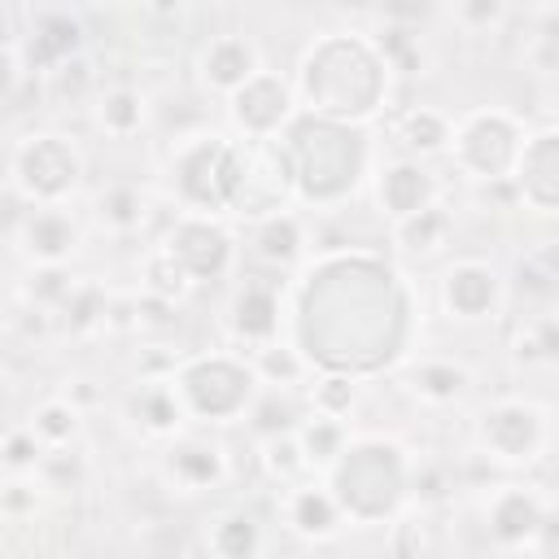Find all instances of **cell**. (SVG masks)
Wrapping results in <instances>:
<instances>
[{"label": "cell", "mask_w": 559, "mask_h": 559, "mask_svg": "<svg viewBox=\"0 0 559 559\" xmlns=\"http://www.w3.org/2000/svg\"><path fill=\"white\" fill-rule=\"evenodd\" d=\"M297 140V166L310 197H332L354 183L358 170V135L336 131L328 122H301L293 131Z\"/></svg>", "instance_id": "6da1fadb"}, {"label": "cell", "mask_w": 559, "mask_h": 559, "mask_svg": "<svg viewBox=\"0 0 559 559\" xmlns=\"http://www.w3.org/2000/svg\"><path fill=\"white\" fill-rule=\"evenodd\" d=\"M336 485H341L345 507H354L358 515H380V511L393 507L397 485H402V472H397L393 450H384V445H362V450H354V454L341 463Z\"/></svg>", "instance_id": "7a4b0ae2"}, {"label": "cell", "mask_w": 559, "mask_h": 559, "mask_svg": "<svg viewBox=\"0 0 559 559\" xmlns=\"http://www.w3.org/2000/svg\"><path fill=\"white\" fill-rule=\"evenodd\" d=\"M22 179H26L31 192H44V197L61 192V188L74 179V157H70V148L57 144V140L31 144V148L22 153Z\"/></svg>", "instance_id": "3957f363"}, {"label": "cell", "mask_w": 559, "mask_h": 559, "mask_svg": "<svg viewBox=\"0 0 559 559\" xmlns=\"http://www.w3.org/2000/svg\"><path fill=\"white\" fill-rule=\"evenodd\" d=\"M188 389H192V397H197V406L201 411H210V415H223V411H236L240 406V397H245V376L236 371V367H227V362H205V367H197L192 376H188Z\"/></svg>", "instance_id": "277c9868"}, {"label": "cell", "mask_w": 559, "mask_h": 559, "mask_svg": "<svg viewBox=\"0 0 559 559\" xmlns=\"http://www.w3.org/2000/svg\"><path fill=\"white\" fill-rule=\"evenodd\" d=\"M463 148H467V162H472V166H480L485 175L502 170V166L511 162V153H515V144H511V131H507L498 118H480V122L467 131Z\"/></svg>", "instance_id": "5b68a950"}, {"label": "cell", "mask_w": 559, "mask_h": 559, "mask_svg": "<svg viewBox=\"0 0 559 559\" xmlns=\"http://www.w3.org/2000/svg\"><path fill=\"white\" fill-rule=\"evenodd\" d=\"M170 253H175V258H179L188 271L210 275V271H218V266H223V258H227V240H223L218 231H210V227L192 223V227H183V231L175 236Z\"/></svg>", "instance_id": "8992f818"}, {"label": "cell", "mask_w": 559, "mask_h": 559, "mask_svg": "<svg viewBox=\"0 0 559 559\" xmlns=\"http://www.w3.org/2000/svg\"><path fill=\"white\" fill-rule=\"evenodd\" d=\"M524 188L542 205H559V140L546 135L524 153Z\"/></svg>", "instance_id": "52a82bcc"}, {"label": "cell", "mask_w": 559, "mask_h": 559, "mask_svg": "<svg viewBox=\"0 0 559 559\" xmlns=\"http://www.w3.org/2000/svg\"><path fill=\"white\" fill-rule=\"evenodd\" d=\"M280 114H284V92L271 79H258L253 87L240 92V118L249 127H271Z\"/></svg>", "instance_id": "ba28073f"}, {"label": "cell", "mask_w": 559, "mask_h": 559, "mask_svg": "<svg viewBox=\"0 0 559 559\" xmlns=\"http://www.w3.org/2000/svg\"><path fill=\"white\" fill-rule=\"evenodd\" d=\"M489 297H493V284H489V275H485V271L467 266V271L450 275V301H454L463 314L485 310V306H489Z\"/></svg>", "instance_id": "9c48e42d"}, {"label": "cell", "mask_w": 559, "mask_h": 559, "mask_svg": "<svg viewBox=\"0 0 559 559\" xmlns=\"http://www.w3.org/2000/svg\"><path fill=\"white\" fill-rule=\"evenodd\" d=\"M424 192H428V179H424L419 170H411V166L393 170L389 183H384V201H389L397 214H415L419 201H424Z\"/></svg>", "instance_id": "30bf717a"}, {"label": "cell", "mask_w": 559, "mask_h": 559, "mask_svg": "<svg viewBox=\"0 0 559 559\" xmlns=\"http://www.w3.org/2000/svg\"><path fill=\"white\" fill-rule=\"evenodd\" d=\"M31 245H35L39 253H61V249L70 245V227H66L61 218L44 214V218L31 223Z\"/></svg>", "instance_id": "8fae6325"}, {"label": "cell", "mask_w": 559, "mask_h": 559, "mask_svg": "<svg viewBox=\"0 0 559 559\" xmlns=\"http://www.w3.org/2000/svg\"><path fill=\"white\" fill-rule=\"evenodd\" d=\"M293 245H297V236H293L288 223H271V227L262 231V253H266V258H288Z\"/></svg>", "instance_id": "7c38bea8"}, {"label": "cell", "mask_w": 559, "mask_h": 559, "mask_svg": "<svg viewBox=\"0 0 559 559\" xmlns=\"http://www.w3.org/2000/svg\"><path fill=\"white\" fill-rule=\"evenodd\" d=\"M170 467H175V472H192L197 480H205V476H214V454H210V450H179V454L170 459Z\"/></svg>", "instance_id": "4fadbf2b"}, {"label": "cell", "mask_w": 559, "mask_h": 559, "mask_svg": "<svg viewBox=\"0 0 559 559\" xmlns=\"http://www.w3.org/2000/svg\"><path fill=\"white\" fill-rule=\"evenodd\" d=\"M297 524H301V528H328V524H332L328 502H323V498H314V493H306V498L297 502Z\"/></svg>", "instance_id": "5bb4252c"}]
</instances>
